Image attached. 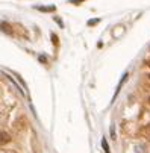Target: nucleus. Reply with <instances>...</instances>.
Segmentation results:
<instances>
[{"instance_id":"nucleus-2","label":"nucleus","mask_w":150,"mask_h":153,"mask_svg":"<svg viewBox=\"0 0 150 153\" xmlns=\"http://www.w3.org/2000/svg\"><path fill=\"white\" fill-rule=\"evenodd\" d=\"M102 147H103L105 153H109V147H108V143H106V140H103V141H102Z\"/></svg>"},{"instance_id":"nucleus-1","label":"nucleus","mask_w":150,"mask_h":153,"mask_svg":"<svg viewBox=\"0 0 150 153\" xmlns=\"http://www.w3.org/2000/svg\"><path fill=\"white\" fill-rule=\"evenodd\" d=\"M9 141V135L8 134H0V144H5Z\"/></svg>"}]
</instances>
